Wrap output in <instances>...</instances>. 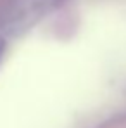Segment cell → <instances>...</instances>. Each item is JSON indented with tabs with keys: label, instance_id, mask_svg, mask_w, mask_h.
Here are the masks:
<instances>
[{
	"label": "cell",
	"instance_id": "6da1fadb",
	"mask_svg": "<svg viewBox=\"0 0 126 128\" xmlns=\"http://www.w3.org/2000/svg\"><path fill=\"white\" fill-rule=\"evenodd\" d=\"M3 52H5V40H3V38L0 36V59H2Z\"/></svg>",
	"mask_w": 126,
	"mask_h": 128
}]
</instances>
